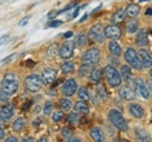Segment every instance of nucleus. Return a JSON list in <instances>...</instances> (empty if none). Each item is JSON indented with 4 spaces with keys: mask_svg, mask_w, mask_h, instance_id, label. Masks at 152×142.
Wrapping results in <instances>:
<instances>
[{
    "mask_svg": "<svg viewBox=\"0 0 152 142\" xmlns=\"http://www.w3.org/2000/svg\"><path fill=\"white\" fill-rule=\"evenodd\" d=\"M18 89H19V82H18L17 76L14 73L5 75V77L2 78V82H1V91L8 96H12V94L17 93Z\"/></svg>",
    "mask_w": 152,
    "mask_h": 142,
    "instance_id": "nucleus-1",
    "label": "nucleus"
},
{
    "mask_svg": "<svg viewBox=\"0 0 152 142\" xmlns=\"http://www.w3.org/2000/svg\"><path fill=\"white\" fill-rule=\"evenodd\" d=\"M108 118H109V121L114 125L115 127L118 129V130H122V132H126L129 126L128 122L125 120V118L123 117V114L117 111V109H111L108 114Z\"/></svg>",
    "mask_w": 152,
    "mask_h": 142,
    "instance_id": "nucleus-2",
    "label": "nucleus"
},
{
    "mask_svg": "<svg viewBox=\"0 0 152 142\" xmlns=\"http://www.w3.org/2000/svg\"><path fill=\"white\" fill-rule=\"evenodd\" d=\"M103 73L105 76V79L108 82V84L113 88H117L121 85L122 83V77L121 73L117 71V69L113 65H107L103 70Z\"/></svg>",
    "mask_w": 152,
    "mask_h": 142,
    "instance_id": "nucleus-3",
    "label": "nucleus"
},
{
    "mask_svg": "<svg viewBox=\"0 0 152 142\" xmlns=\"http://www.w3.org/2000/svg\"><path fill=\"white\" fill-rule=\"evenodd\" d=\"M124 59L126 61V63L131 68H133V69H136V70H142L143 69V65L140 63L138 53L133 48H128L125 50V53H124Z\"/></svg>",
    "mask_w": 152,
    "mask_h": 142,
    "instance_id": "nucleus-4",
    "label": "nucleus"
},
{
    "mask_svg": "<svg viewBox=\"0 0 152 142\" xmlns=\"http://www.w3.org/2000/svg\"><path fill=\"white\" fill-rule=\"evenodd\" d=\"M42 85H43V83L41 80V77L39 75H35V73L27 76L25 79V86L29 92H33V93L38 92L41 90Z\"/></svg>",
    "mask_w": 152,
    "mask_h": 142,
    "instance_id": "nucleus-5",
    "label": "nucleus"
},
{
    "mask_svg": "<svg viewBox=\"0 0 152 142\" xmlns=\"http://www.w3.org/2000/svg\"><path fill=\"white\" fill-rule=\"evenodd\" d=\"M88 37L96 43H101L104 41L105 35H104V27L101 25V23H97L95 26L91 27V29L89 30V35Z\"/></svg>",
    "mask_w": 152,
    "mask_h": 142,
    "instance_id": "nucleus-6",
    "label": "nucleus"
},
{
    "mask_svg": "<svg viewBox=\"0 0 152 142\" xmlns=\"http://www.w3.org/2000/svg\"><path fill=\"white\" fill-rule=\"evenodd\" d=\"M74 49H75V43L72 41H67L62 44V47L58 50V55L63 59H69L74 55Z\"/></svg>",
    "mask_w": 152,
    "mask_h": 142,
    "instance_id": "nucleus-7",
    "label": "nucleus"
},
{
    "mask_svg": "<svg viewBox=\"0 0 152 142\" xmlns=\"http://www.w3.org/2000/svg\"><path fill=\"white\" fill-rule=\"evenodd\" d=\"M99 56H101L99 55V50L97 48H90V49H88L86 53L83 54L82 59H83L84 63L96 64L99 61Z\"/></svg>",
    "mask_w": 152,
    "mask_h": 142,
    "instance_id": "nucleus-8",
    "label": "nucleus"
},
{
    "mask_svg": "<svg viewBox=\"0 0 152 142\" xmlns=\"http://www.w3.org/2000/svg\"><path fill=\"white\" fill-rule=\"evenodd\" d=\"M77 91V83L74 78H69L63 83L62 86V93L66 97H72L74 96V93H76Z\"/></svg>",
    "mask_w": 152,
    "mask_h": 142,
    "instance_id": "nucleus-9",
    "label": "nucleus"
},
{
    "mask_svg": "<svg viewBox=\"0 0 152 142\" xmlns=\"http://www.w3.org/2000/svg\"><path fill=\"white\" fill-rule=\"evenodd\" d=\"M104 35L110 40H118L122 36V29L117 25H109L104 28Z\"/></svg>",
    "mask_w": 152,
    "mask_h": 142,
    "instance_id": "nucleus-10",
    "label": "nucleus"
},
{
    "mask_svg": "<svg viewBox=\"0 0 152 142\" xmlns=\"http://www.w3.org/2000/svg\"><path fill=\"white\" fill-rule=\"evenodd\" d=\"M41 80L43 84H52L56 78V71L52 68H47L41 73Z\"/></svg>",
    "mask_w": 152,
    "mask_h": 142,
    "instance_id": "nucleus-11",
    "label": "nucleus"
},
{
    "mask_svg": "<svg viewBox=\"0 0 152 142\" xmlns=\"http://www.w3.org/2000/svg\"><path fill=\"white\" fill-rule=\"evenodd\" d=\"M134 86H136V92L139 93V96H142L144 99H148L150 97L146 84L144 83V80L142 78H136L134 79Z\"/></svg>",
    "mask_w": 152,
    "mask_h": 142,
    "instance_id": "nucleus-12",
    "label": "nucleus"
},
{
    "mask_svg": "<svg viewBox=\"0 0 152 142\" xmlns=\"http://www.w3.org/2000/svg\"><path fill=\"white\" fill-rule=\"evenodd\" d=\"M118 94H119V97H121L122 99L128 100V101L133 100V99L136 98V93H134V91H133L129 85H123V86H121Z\"/></svg>",
    "mask_w": 152,
    "mask_h": 142,
    "instance_id": "nucleus-13",
    "label": "nucleus"
},
{
    "mask_svg": "<svg viewBox=\"0 0 152 142\" xmlns=\"http://www.w3.org/2000/svg\"><path fill=\"white\" fill-rule=\"evenodd\" d=\"M139 59H140V63L143 65V68H151L152 67V56L150 55V53L145 49H140L139 53Z\"/></svg>",
    "mask_w": 152,
    "mask_h": 142,
    "instance_id": "nucleus-14",
    "label": "nucleus"
},
{
    "mask_svg": "<svg viewBox=\"0 0 152 142\" xmlns=\"http://www.w3.org/2000/svg\"><path fill=\"white\" fill-rule=\"evenodd\" d=\"M134 136H136L137 142H151L150 134L143 128H136L134 129Z\"/></svg>",
    "mask_w": 152,
    "mask_h": 142,
    "instance_id": "nucleus-15",
    "label": "nucleus"
},
{
    "mask_svg": "<svg viewBox=\"0 0 152 142\" xmlns=\"http://www.w3.org/2000/svg\"><path fill=\"white\" fill-rule=\"evenodd\" d=\"M14 114V106L13 105H6L0 109V120L1 121H6L8 119H11Z\"/></svg>",
    "mask_w": 152,
    "mask_h": 142,
    "instance_id": "nucleus-16",
    "label": "nucleus"
},
{
    "mask_svg": "<svg viewBox=\"0 0 152 142\" xmlns=\"http://www.w3.org/2000/svg\"><path fill=\"white\" fill-rule=\"evenodd\" d=\"M149 43V38H148V33L145 29H139V32L136 35V44L139 47H145Z\"/></svg>",
    "mask_w": 152,
    "mask_h": 142,
    "instance_id": "nucleus-17",
    "label": "nucleus"
},
{
    "mask_svg": "<svg viewBox=\"0 0 152 142\" xmlns=\"http://www.w3.org/2000/svg\"><path fill=\"white\" fill-rule=\"evenodd\" d=\"M90 136L94 140V142H105L104 134L98 127H94L90 129Z\"/></svg>",
    "mask_w": 152,
    "mask_h": 142,
    "instance_id": "nucleus-18",
    "label": "nucleus"
},
{
    "mask_svg": "<svg viewBox=\"0 0 152 142\" xmlns=\"http://www.w3.org/2000/svg\"><path fill=\"white\" fill-rule=\"evenodd\" d=\"M129 111H130L131 115L134 117V118H137V119L144 117V109H143V107L140 106V105H138V104H131L129 106Z\"/></svg>",
    "mask_w": 152,
    "mask_h": 142,
    "instance_id": "nucleus-19",
    "label": "nucleus"
},
{
    "mask_svg": "<svg viewBox=\"0 0 152 142\" xmlns=\"http://www.w3.org/2000/svg\"><path fill=\"white\" fill-rule=\"evenodd\" d=\"M74 109L76 113H82V114H87L89 112V106L87 105V103L84 100H78L74 105Z\"/></svg>",
    "mask_w": 152,
    "mask_h": 142,
    "instance_id": "nucleus-20",
    "label": "nucleus"
},
{
    "mask_svg": "<svg viewBox=\"0 0 152 142\" xmlns=\"http://www.w3.org/2000/svg\"><path fill=\"white\" fill-rule=\"evenodd\" d=\"M139 11H140V8H139L138 5H136V4H130V5L126 7V9H125V14H126L128 17H130V18H134V17H137V15L139 14Z\"/></svg>",
    "mask_w": 152,
    "mask_h": 142,
    "instance_id": "nucleus-21",
    "label": "nucleus"
},
{
    "mask_svg": "<svg viewBox=\"0 0 152 142\" xmlns=\"http://www.w3.org/2000/svg\"><path fill=\"white\" fill-rule=\"evenodd\" d=\"M125 17H126L125 11H124V9H118L117 12L114 13V15H113V18H111V21H113L114 25H117V23L123 22V21L125 20Z\"/></svg>",
    "mask_w": 152,
    "mask_h": 142,
    "instance_id": "nucleus-22",
    "label": "nucleus"
},
{
    "mask_svg": "<svg viewBox=\"0 0 152 142\" xmlns=\"http://www.w3.org/2000/svg\"><path fill=\"white\" fill-rule=\"evenodd\" d=\"M93 68H94V64L84 63V62H83V64L81 65V68H80V70H78V75H80L81 77H86V76L90 75V72H91V70H93Z\"/></svg>",
    "mask_w": 152,
    "mask_h": 142,
    "instance_id": "nucleus-23",
    "label": "nucleus"
},
{
    "mask_svg": "<svg viewBox=\"0 0 152 142\" xmlns=\"http://www.w3.org/2000/svg\"><path fill=\"white\" fill-rule=\"evenodd\" d=\"M89 78H90L91 82H95V83L101 82V79H102V70L99 68H93V70L89 75Z\"/></svg>",
    "mask_w": 152,
    "mask_h": 142,
    "instance_id": "nucleus-24",
    "label": "nucleus"
},
{
    "mask_svg": "<svg viewBox=\"0 0 152 142\" xmlns=\"http://www.w3.org/2000/svg\"><path fill=\"white\" fill-rule=\"evenodd\" d=\"M121 77L124 80H126V82H129L131 79L132 73H131V69H130L129 65H123L122 67V69H121Z\"/></svg>",
    "mask_w": 152,
    "mask_h": 142,
    "instance_id": "nucleus-25",
    "label": "nucleus"
},
{
    "mask_svg": "<svg viewBox=\"0 0 152 142\" xmlns=\"http://www.w3.org/2000/svg\"><path fill=\"white\" fill-rule=\"evenodd\" d=\"M109 50H110V53L113 54L114 56H119L122 54V48H121V46L116 41H111L109 43Z\"/></svg>",
    "mask_w": 152,
    "mask_h": 142,
    "instance_id": "nucleus-26",
    "label": "nucleus"
},
{
    "mask_svg": "<svg viewBox=\"0 0 152 142\" xmlns=\"http://www.w3.org/2000/svg\"><path fill=\"white\" fill-rule=\"evenodd\" d=\"M26 126V119L25 118H18L14 122H13V130L15 132H21L23 129V127Z\"/></svg>",
    "mask_w": 152,
    "mask_h": 142,
    "instance_id": "nucleus-27",
    "label": "nucleus"
},
{
    "mask_svg": "<svg viewBox=\"0 0 152 142\" xmlns=\"http://www.w3.org/2000/svg\"><path fill=\"white\" fill-rule=\"evenodd\" d=\"M75 69V67H74V63H72V62H69V61H66V62H63L62 64H61V71L63 72V73H70V72H73Z\"/></svg>",
    "mask_w": 152,
    "mask_h": 142,
    "instance_id": "nucleus-28",
    "label": "nucleus"
},
{
    "mask_svg": "<svg viewBox=\"0 0 152 142\" xmlns=\"http://www.w3.org/2000/svg\"><path fill=\"white\" fill-rule=\"evenodd\" d=\"M138 28H139V26H138V22H137L136 20L130 19V20L126 22V30H128L129 33H136V32L138 30Z\"/></svg>",
    "mask_w": 152,
    "mask_h": 142,
    "instance_id": "nucleus-29",
    "label": "nucleus"
},
{
    "mask_svg": "<svg viewBox=\"0 0 152 142\" xmlns=\"http://www.w3.org/2000/svg\"><path fill=\"white\" fill-rule=\"evenodd\" d=\"M88 43V37L84 34H78L75 38V44L77 47H84Z\"/></svg>",
    "mask_w": 152,
    "mask_h": 142,
    "instance_id": "nucleus-30",
    "label": "nucleus"
},
{
    "mask_svg": "<svg viewBox=\"0 0 152 142\" xmlns=\"http://www.w3.org/2000/svg\"><path fill=\"white\" fill-rule=\"evenodd\" d=\"M58 105H60V107H61L62 109L69 111V109L72 108V101H70L69 99H67V98H62V99H60Z\"/></svg>",
    "mask_w": 152,
    "mask_h": 142,
    "instance_id": "nucleus-31",
    "label": "nucleus"
},
{
    "mask_svg": "<svg viewBox=\"0 0 152 142\" xmlns=\"http://www.w3.org/2000/svg\"><path fill=\"white\" fill-rule=\"evenodd\" d=\"M78 97H80V99L81 100H84V101H87V100H89L90 99V96H89V92H88V90L86 89V88H81V89L78 90Z\"/></svg>",
    "mask_w": 152,
    "mask_h": 142,
    "instance_id": "nucleus-32",
    "label": "nucleus"
},
{
    "mask_svg": "<svg viewBox=\"0 0 152 142\" xmlns=\"http://www.w3.org/2000/svg\"><path fill=\"white\" fill-rule=\"evenodd\" d=\"M67 121H68V124H70V125L77 124V122L80 121V118H78L77 113H70V114L68 115V118H67Z\"/></svg>",
    "mask_w": 152,
    "mask_h": 142,
    "instance_id": "nucleus-33",
    "label": "nucleus"
},
{
    "mask_svg": "<svg viewBox=\"0 0 152 142\" xmlns=\"http://www.w3.org/2000/svg\"><path fill=\"white\" fill-rule=\"evenodd\" d=\"M52 111H53V104L49 103V101H47L45 104V106H43V114L45 115H49L52 113Z\"/></svg>",
    "mask_w": 152,
    "mask_h": 142,
    "instance_id": "nucleus-34",
    "label": "nucleus"
},
{
    "mask_svg": "<svg viewBox=\"0 0 152 142\" xmlns=\"http://www.w3.org/2000/svg\"><path fill=\"white\" fill-rule=\"evenodd\" d=\"M97 93H98V96H99L103 100L107 99V92H105V89H104L103 85H98V86H97Z\"/></svg>",
    "mask_w": 152,
    "mask_h": 142,
    "instance_id": "nucleus-35",
    "label": "nucleus"
},
{
    "mask_svg": "<svg viewBox=\"0 0 152 142\" xmlns=\"http://www.w3.org/2000/svg\"><path fill=\"white\" fill-rule=\"evenodd\" d=\"M63 117H64L63 112H61V111H57V112H55V113L53 114V120H54L55 122H58V121H61V120L63 119Z\"/></svg>",
    "mask_w": 152,
    "mask_h": 142,
    "instance_id": "nucleus-36",
    "label": "nucleus"
},
{
    "mask_svg": "<svg viewBox=\"0 0 152 142\" xmlns=\"http://www.w3.org/2000/svg\"><path fill=\"white\" fill-rule=\"evenodd\" d=\"M62 135L64 136V138H68V139H70V136H72V134H73V132L69 129V128H62Z\"/></svg>",
    "mask_w": 152,
    "mask_h": 142,
    "instance_id": "nucleus-37",
    "label": "nucleus"
},
{
    "mask_svg": "<svg viewBox=\"0 0 152 142\" xmlns=\"http://www.w3.org/2000/svg\"><path fill=\"white\" fill-rule=\"evenodd\" d=\"M76 5H77V2H72V4H69V5H68V6H66L62 11H60V12H58V14H60V13H64V12H67V11H69V9H72V8H74Z\"/></svg>",
    "mask_w": 152,
    "mask_h": 142,
    "instance_id": "nucleus-38",
    "label": "nucleus"
},
{
    "mask_svg": "<svg viewBox=\"0 0 152 142\" xmlns=\"http://www.w3.org/2000/svg\"><path fill=\"white\" fill-rule=\"evenodd\" d=\"M62 25V21H57V20H53L48 23V27H52V28H55V27H58Z\"/></svg>",
    "mask_w": 152,
    "mask_h": 142,
    "instance_id": "nucleus-39",
    "label": "nucleus"
},
{
    "mask_svg": "<svg viewBox=\"0 0 152 142\" xmlns=\"http://www.w3.org/2000/svg\"><path fill=\"white\" fill-rule=\"evenodd\" d=\"M7 100H8V94L0 91V103H6Z\"/></svg>",
    "mask_w": 152,
    "mask_h": 142,
    "instance_id": "nucleus-40",
    "label": "nucleus"
},
{
    "mask_svg": "<svg viewBox=\"0 0 152 142\" xmlns=\"http://www.w3.org/2000/svg\"><path fill=\"white\" fill-rule=\"evenodd\" d=\"M145 84H146V88H148V91H149V94H150V97H152V79L148 80Z\"/></svg>",
    "mask_w": 152,
    "mask_h": 142,
    "instance_id": "nucleus-41",
    "label": "nucleus"
},
{
    "mask_svg": "<svg viewBox=\"0 0 152 142\" xmlns=\"http://www.w3.org/2000/svg\"><path fill=\"white\" fill-rule=\"evenodd\" d=\"M58 14V12H55V11H52V12H49L48 13V19H55L56 18V15Z\"/></svg>",
    "mask_w": 152,
    "mask_h": 142,
    "instance_id": "nucleus-42",
    "label": "nucleus"
},
{
    "mask_svg": "<svg viewBox=\"0 0 152 142\" xmlns=\"http://www.w3.org/2000/svg\"><path fill=\"white\" fill-rule=\"evenodd\" d=\"M28 21H29V17H26V18H23L21 21H20L19 25H20V26H25V25H26Z\"/></svg>",
    "mask_w": 152,
    "mask_h": 142,
    "instance_id": "nucleus-43",
    "label": "nucleus"
},
{
    "mask_svg": "<svg viewBox=\"0 0 152 142\" xmlns=\"http://www.w3.org/2000/svg\"><path fill=\"white\" fill-rule=\"evenodd\" d=\"M5 142H19V141H18V139H17L15 136H10V138L6 139Z\"/></svg>",
    "mask_w": 152,
    "mask_h": 142,
    "instance_id": "nucleus-44",
    "label": "nucleus"
},
{
    "mask_svg": "<svg viewBox=\"0 0 152 142\" xmlns=\"http://www.w3.org/2000/svg\"><path fill=\"white\" fill-rule=\"evenodd\" d=\"M7 40H8V36H7V35L1 36V37H0V46H1V44H4V43L7 41Z\"/></svg>",
    "mask_w": 152,
    "mask_h": 142,
    "instance_id": "nucleus-45",
    "label": "nucleus"
},
{
    "mask_svg": "<svg viewBox=\"0 0 152 142\" xmlns=\"http://www.w3.org/2000/svg\"><path fill=\"white\" fill-rule=\"evenodd\" d=\"M5 138V130H4V128L0 126V139H4Z\"/></svg>",
    "mask_w": 152,
    "mask_h": 142,
    "instance_id": "nucleus-46",
    "label": "nucleus"
},
{
    "mask_svg": "<svg viewBox=\"0 0 152 142\" xmlns=\"http://www.w3.org/2000/svg\"><path fill=\"white\" fill-rule=\"evenodd\" d=\"M64 38H69V37H72L73 36V32H67V33H64Z\"/></svg>",
    "mask_w": 152,
    "mask_h": 142,
    "instance_id": "nucleus-47",
    "label": "nucleus"
},
{
    "mask_svg": "<svg viewBox=\"0 0 152 142\" xmlns=\"http://www.w3.org/2000/svg\"><path fill=\"white\" fill-rule=\"evenodd\" d=\"M15 56H17L15 54H13V55H10V57H8V58H6V59H2V62H8L10 59H12V58H13V57H15Z\"/></svg>",
    "mask_w": 152,
    "mask_h": 142,
    "instance_id": "nucleus-48",
    "label": "nucleus"
},
{
    "mask_svg": "<svg viewBox=\"0 0 152 142\" xmlns=\"http://www.w3.org/2000/svg\"><path fill=\"white\" fill-rule=\"evenodd\" d=\"M67 142H82L80 139H76V138H72V139H69Z\"/></svg>",
    "mask_w": 152,
    "mask_h": 142,
    "instance_id": "nucleus-49",
    "label": "nucleus"
},
{
    "mask_svg": "<svg viewBox=\"0 0 152 142\" xmlns=\"http://www.w3.org/2000/svg\"><path fill=\"white\" fill-rule=\"evenodd\" d=\"M22 142H34V140H33V138H26L22 140Z\"/></svg>",
    "mask_w": 152,
    "mask_h": 142,
    "instance_id": "nucleus-50",
    "label": "nucleus"
},
{
    "mask_svg": "<svg viewBox=\"0 0 152 142\" xmlns=\"http://www.w3.org/2000/svg\"><path fill=\"white\" fill-rule=\"evenodd\" d=\"M145 14H146V15H152V8H149V9L145 12Z\"/></svg>",
    "mask_w": 152,
    "mask_h": 142,
    "instance_id": "nucleus-51",
    "label": "nucleus"
},
{
    "mask_svg": "<svg viewBox=\"0 0 152 142\" xmlns=\"http://www.w3.org/2000/svg\"><path fill=\"white\" fill-rule=\"evenodd\" d=\"M26 63H27V64H29L28 67H34V62H32V61H27Z\"/></svg>",
    "mask_w": 152,
    "mask_h": 142,
    "instance_id": "nucleus-52",
    "label": "nucleus"
},
{
    "mask_svg": "<svg viewBox=\"0 0 152 142\" xmlns=\"http://www.w3.org/2000/svg\"><path fill=\"white\" fill-rule=\"evenodd\" d=\"M38 142H48V140H47L46 138H41V139H40Z\"/></svg>",
    "mask_w": 152,
    "mask_h": 142,
    "instance_id": "nucleus-53",
    "label": "nucleus"
},
{
    "mask_svg": "<svg viewBox=\"0 0 152 142\" xmlns=\"http://www.w3.org/2000/svg\"><path fill=\"white\" fill-rule=\"evenodd\" d=\"M87 17H88V15H87V14H84V15H83V18L81 19V20H80V22H82V21H84V20L87 19Z\"/></svg>",
    "mask_w": 152,
    "mask_h": 142,
    "instance_id": "nucleus-54",
    "label": "nucleus"
},
{
    "mask_svg": "<svg viewBox=\"0 0 152 142\" xmlns=\"http://www.w3.org/2000/svg\"><path fill=\"white\" fill-rule=\"evenodd\" d=\"M29 105H31V103H27V104H26V106L22 107V109H27V108L29 107Z\"/></svg>",
    "mask_w": 152,
    "mask_h": 142,
    "instance_id": "nucleus-55",
    "label": "nucleus"
},
{
    "mask_svg": "<svg viewBox=\"0 0 152 142\" xmlns=\"http://www.w3.org/2000/svg\"><path fill=\"white\" fill-rule=\"evenodd\" d=\"M150 76H151V78H152V68H151V71H150Z\"/></svg>",
    "mask_w": 152,
    "mask_h": 142,
    "instance_id": "nucleus-56",
    "label": "nucleus"
},
{
    "mask_svg": "<svg viewBox=\"0 0 152 142\" xmlns=\"http://www.w3.org/2000/svg\"><path fill=\"white\" fill-rule=\"evenodd\" d=\"M140 2H144V1H148V0H139Z\"/></svg>",
    "mask_w": 152,
    "mask_h": 142,
    "instance_id": "nucleus-57",
    "label": "nucleus"
},
{
    "mask_svg": "<svg viewBox=\"0 0 152 142\" xmlns=\"http://www.w3.org/2000/svg\"><path fill=\"white\" fill-rule=\"evenodd\" d=\"M113 142H119V141H118V140H114Z\"/></svg>",
    "mask_w": 152,
    "mask_h": 142,
    "instance_id": "nucleus-58",
    "label": "nucleus"
},
{
    "mask_svg": "<svg viewBox=\"0 0 152 142\" xmlns=\"http://www.w3.org/2000/svg\"><path fill=\"white\" fill-rule=\"evenodd\" d=\"M151 34H152V30H151Z\"/></svg>",
    "mask_w": 152,
    "mask_h": 142,
    "instance_id": "nucleus-59",
    "label": "nucleus"
}]
</instances>
